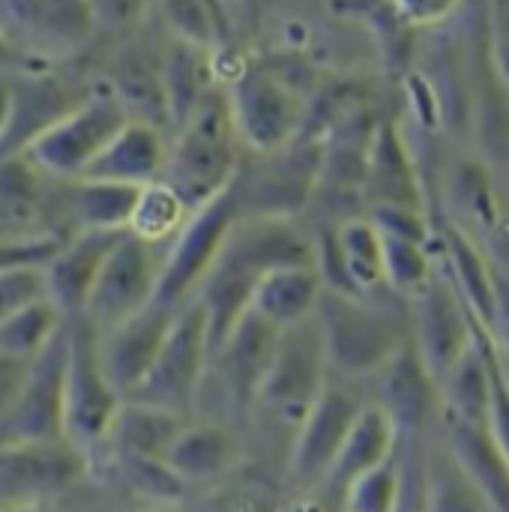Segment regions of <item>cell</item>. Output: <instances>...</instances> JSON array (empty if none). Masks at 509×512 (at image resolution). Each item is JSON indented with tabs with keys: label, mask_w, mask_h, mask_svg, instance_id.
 Instances as JSON below:
<instances>
[{
	"label": "cell",
	"mask_w": 509,
	"mask_h": 512,
	"mask_svg": "<svg viewBox=\"0 0 509 512\" xmlns=\"http://www.w3.org/2000/svg\"><path fill=\"white\" fill-rule=\"evenodd\" d=\"M315 264V243L288 219L240 216L225 240L213 270L195 294L210 321V348L216 351L237 321L249 312L258 285L279 267ZM213 357V354H210Z\"/></svg>",
	"instance_id": "1"
},
{
	"label": "cell",
	"mask_w": 509,
	"mask_h": 512,
	"mask_svg": "<svg viewBox=\"0 0 509 512\" xmlns=\"http://www.w3.org/2000/svg\"><path fill=\"white\" fill-rule=\"evenodd\" d=\"M237 147L240 135L234 129L228 96L210 90L180 123L177 141L168 144V162L159 180L195 213L234 183L240 171Z\"/></svg>",
	"instance_id": "2"
},
{
	"label": "cell",
	"mask_w": 509,
	"mask_h": 512,
	"mask_svg": "<svg viewBox=\"0 0 509 512\" xmlns=\"http://www.w3.org/2000/svg\"><path fill=\"white\" fill-rule=\"evenodd\" d=\"M315 315L324 330L330 366L348 378L381 372L408 342L402 318L369 297L324 291Z\"/></svg>",
	"instance_id": "3"
},
{
	"label": "cell",
	"mask_w": 509,
	"mask_h": 512,
	"mask_svg": "<svg viewBox=\"0 0 509 512\" xmlns=\"http://www.w3.org/2000/svg\"><path fill=\"white\" fill-rule=\"evenodd\" d=\"M129 120L132 117L117 93H90L39 138H33L21 156L45 177L66 183L81 180Z\"/></svg>",
	"instance_id": "4"
},
{
	"label": "cell",
	"mask_w": 509,
	"mask_h": 512,
	"mask_svg": "<svg viewBox=\"0 0 509 512\" xmlns=\"http://www.w3.org/2000/svg\"><path fill=\"white\" fill-rule=\"evenodd\" d=\"M327 375H330L327 342L318 315H312L294 327L279 330L273 363L267 369L255 405H264L270 417L285 429H291L297 438L303 420L309 417L312 405L318 402L327 384Z\"/></svg>",
	"instance_id": "5"
},
{
	"label": "cell",
	"mask_w": 509,
	"mask_h": 512,
	"mask_svg": "<svg viewBox=\"0 0 509 512\" xmlns=\"http://www.w3.org/2000/svg\"><path fill=\"white\" fill-rule=\"evenodd\" d=\"M240 216L243 213H240L234 183L216 198H210L204 207H198L186 219V225L180 228V234L174 237V246L168 249L162 261V276H159L153 303L180 309L186 300H192L201 291L207 273L213 270Z\"/></svg>",
	"instance_id": "6"
},
{
	"label": "cell",
	"mask_w": 509,
	"mask_h": 512,
	"mask_svg": "<svg viewBox=\"0 0 509 512\" xmlns=\"http://www.w3.org/2000/svg\"><path fill=\"white\" fill-rule=\"evenodd\" d=\"M93 27V0H0V33L27 66L81 51Z\"/></svg>",
	"instance_id": "7"
},
{
	"label": "cell",
	"mask_w": 509,
	"mask_h": 512,
	"mask_svg": "<svg viewBox=\"0 0 509 512\" xmlns=\"http://www.w3.org/2000/svg\"><path fill=\"white\" fill-rule=\"evenodd\" d=\"M162 261L165 258L156 255V243L123 231L105 258V267L90 291L81 318H87L99 333H105L147 309L156 300Z\"/></svg>",
	"instance_id": "8"
},
{
	"label": "cell",
	"mask_w": 509,
	"mask_h": 512,
	"mask_svg": "<svg viewBox=\"0 0 509 512\" xmlns=\"http://www.w3.org/2000/svg\"><path fill=\"white\" fill-rule=\"evenodd\" d=\"M210 354L213 348H210L207 309L198 297H192L177 309L168 327V336L159 348V357L135 393L147 405L162 408V411L189 405L201 384Z\"/></svg>",
	"instance_id": "9"
},
{
	"label": "cell",
	"mask_w": 509,
	"mask_h": 512,
	"mask_svg": "<svg viewBox=\"0 0 509 512\" xmlns=\"http://www.w3.org/2000/svg\"><path fill=\"white\" fill-rule=\"evenodd\" d=\"M114 414V384L99 357V333L87 318H72L66 327V381H63V420L84 435L105 432Z\"/></svg>",
	"instance_id": "10"
},
{
	"label": "cell",
	"mask_w": 509,
	"mask_h": 512,
	"mask_svg": "<svg viewBox=\"0 0 509 512\" xmlns=\"http://www.w3.org/2000/svg\"><path fill=\"white\" fill-rule=\"evenodd\" d=\"M225 96L231 105L234 129L240 141L252 150L267 156L282 150L294 138L303 117V105L270 72L252 69L240 75Z\"/></svg>",
	"instance_id": "11"
},
{
	"label": "cell",
	"mask_w": 509,
	"mask_h": 512,
	"mask_svg": "<svg viewBox=\"0 0 509 512\" xmlns=\"http://www.w3.org/2000/svg\"><path fill=\"white\" fill-rule=\"evenodd\" d=\"M363 408L366 402L348 384H336L327 378L318 402L312 405L309 417L303 420L294 438L291 474L300 483H318L327 477Z\"/></svg>",
	"instance_id": "12"
},
{
	"label": "cell",
	"mask_w": 509,
	"mask_h": 512,
	"mask_svg": "<svg viewBox=\"0 0 509 512\" xmlns=\"http://www.w3.org/2000/svg\"><path fill=\"white\" fill-rule=\"evenodd\" d=\"M417 300V351L432 372L438 384L447 381V375L474 351L477 336L471 330L474 318L459 300L456 288L432 279Z\"/></svg>",
	"instance_id": "13"
},
{
	"label": "cell",
	"mask_w": 509,
	"mask_h": 512,
	"mask_svg": "<svg viewBox=\"0 0 509 512\" xmlns=\"http://www.w3.org/2000/svg\"><path fill=\"white\" fill-rule=\"evenodd\" d=\"M276 339H279V330L249 309L237 321V327L225 336V342L213 351L219 372H222L225 396L237 414L255 411L261 384L273 363Z\"/></svg>",
	"instance_id": "14"
},
{
	"label": "cell",
	"mask_w": 509,
	"mask_h": 512,
	"mask_svg": "<svg viewBox=\"0 0 509 512\" xmlns=\"http://www.w3.org/2000/svg\"><path fill=\"white\" fill-rule=\"evenodd\" d=\"M177 309L150 303L129 321L99 333V357L105 366L108 381L114 390H138L141 381L147 378L150 366L159 357V348L168 336V327L174 321Z\"/></svg>",
	"instance_id": "15"
},
{
	"label": "cell",
	"mask_w": 509,
	"mask_h": 512,
	"mask_svg": "<svg viewBox=\"0 0 509 512\" xmlns=\"http://www.w3.org/2000/svg\"><path fill=\"white\" fill-rule=\"evenodd\" d=\"M123 231H78L72 240L60 246V252L45 264L48 300L66 315H84L90 291L105 267L108 252L114 249Z\"/></svg>",
	"instance_id": "16"
},
{
	"label": "cell",
	"mask_w": 509,
	"mask_h": 512,
	"mask_svg": "<svg viewBox=\"0 0 509 512\" xmlns=\"http://www.w3.org/2000/svg\"><path fill=\"white\" fill-rule=\"evenodd\" d=\"M168 162V144L159 126L147 120H129L114 141L96 156L81 180H105L123 186H150L162 177Z\"/></svg>",
	"instance_id": "17"
},
{
	"label": "cell",
	"mask_w": 509,
	"mask_h": 512,
	"mask_svg": "<svg viewBox=\"0 0 509 512\" xmlns=\"http://www.w3.org/2000/svg\"><path fill=\"white\" fill-rule=\"evenodd\" d=\"M12 84V108L9 123L0 138V156L21 153L33 138H39L48 126H54L63 114H69L84 96L72 99L66 87L48 75L21 72L18 78H9Z\"/></svg>",
	"instance_id": "18"
},
{
	"label": "cell",
	"mask_w": 509,
	"mask_h": 512,
	"mask_svg": "<svg viewBox=\"0 0 509 512\" xmlns=\"http://www.w3.org/2000/svg\"><path fill=\"white\" fill-rule=\"evenodd\" d=\"M324 297V282L315 264H294L273 270L252 294V312L270 321L276 330L294 327L318 312Z\"/></svg>",
	"instance_id": "19"
},
{
	"label": "cell",
	"mask_w": 509,
	"mask_h": 512,
	"mask_svg": "<svg viewBox=\"0 0 509 512\" xmlns=\"http://www.w3.org/2000/svg\"><path fill=\"white\" fill-rule=\"evenodd\" d=\"M450 453L471 477L477 492L486 498L492 512H509V465L489 432V423L480 426V423L453 420Z\"/></svg>",
	"instance_id": "20"
},
{
	"label": "cell",
	"mask_w": 509,
	"mask_h": 512,
	"mask_svg": "<svg viewBox=\"0 0 509 512\" xmlns=\"http://www.w3.org/2000/svg\"><path fill=\"white\" fill-rule=\"evenodd\" d=\"M396 435H399V429L390 420V414L381 405L366 402V408L360 411L354 429L348 432V438L324 480H330L336 489L348 492L354 480H360L366 471L381 465L396 450Z\"/></svg>",
	"instance_id": "21"
},
{
	"label": "cell",
	"mask_w": 509,
	"mask_h": 512,
	"mask_svg": "<svg viewBox=\"0 0 509 512\" xmlns=\"http://www.w3.org/2000/svg\"><path fill=\"white\" fill-rule=\"evenodd\" d=\"M387 372V381H384V396L387 402L381 405L390 420L405 429H414L420 426L426 417H429V408H432V396H435V387L438 381L432 378V372L426 369L417 345L408 339L399 354L384 366Z\"/></svg>",
	"instance_id": "22"
},
{
	"label": "cell",
	"mask_w": 509,
	"mask_h": 512,
	"mask_svg": "<svg viewBox=\"0 0 509 512\" xmlns=\"http://www.w3.org/2000/svg\"><path fill=\"white\" fill-rule=\"evenodd\" d=\"M66 213L78 231H126L135 213L141 186L105 183V180H69Z\"/></svg>",
	"instance_id": "23"
},
{
	"label": "cell",
	"mask_w": 509,
	"mask_h": 512,
	"mask_svg": "<svg viewBox=\"0 0 509 512\" xmlns=\"http://www.w3.org/2000/svg\"><path fill=\"white\" fill-rule=\"evenodd\" d=\"M168 468L180 477H216L228 465H234L237 441L234 435L222 432L219 426H198V429H180L177 438L162 453Z\"/></svg>",
	"instance_id": "24"
},
{
	"label": "cell",
	"mask_w": 509,
	"mask_h": 512,
	"mask_svg": "<svg viewBox=\"0 0 509 512\" xmlns=\"http://www.w3.org/2000/svg\"><path fill=\"white\" fill-rule=\"evenodd\" d=\"M450 264H453V279H456L453 288L459 300L465 303V309L471 312L474 324L480 330L492 327L495 312H498V294H495L489 264L474 249V243H468L462 234L450 237Z\"/></svg>",
	"instance_id": "25"
},
{
	"label": "cell",
	"mask_w": 509,
	"mask_h": 512,
	"mask_svg": "<svg viewBox=\"0 0 509 512\" xmlns=\"http://www.w3.org/2000/svg\"><path fill=\"white\" fill-rule=\"evenodd\" d=\"M369 192L375 210H420V189L408 159L402 156L393 135H381L369 162ZM423 213V210H420Z\"/></svg>",
	"instance_id": "26"
},
{
	"label": "cell",
	"mask_w": 509,
	"mask_h": 512,
	"mask_svg": "<svg viewBox=\"0 0 509 512\" xmlns=\"http://www.w3.org/2000/svg\"><path fill=\"white\" fill-rule=\"evenodd\" d=\"M339 252L351 273V282L363 297H369L384 282V234L375 219H348L336 228Z\"/></svg>",
	"instance_id": "27"
},
{
	"label": "cell",
	"mask_w": 509,
	"mask_h": 512,
	"mask_svg": "<svg viewBox=\"0 0 509 512\" xmlns=\"http://www.w3.org/2000/svg\"><path fill=\"white\" fill-rule=\"evenodd\" d=\"M66 324V315L45 297L0 324V357L27 360L36 357Z\"/></svg>",
	"instance_id": "28"
},
{
	"label": "cell",
	"mask_w": 509,
	"mask_h": 512,
	"mask_svg": "<svg viewBox=\"0 0 509 512\" xmlns=\"http://www.w3.org/2000/svg\"><path fill=\"white\" fill-rule=\"evenodd\" d=\"M423 504H426V512H492L486 498L477 492L471 477L462 471V465L450 453V447L429 459Z\"/></svg>",
	"instance_id": "29"
},
{
	"label": "cell",
	"mask_w": 509,
	"mask_h": 512,
	"mask_svg": "<svg viewBox=\"0 0 509 512\" xmlns=\"http://www.w3.org/2000/svg\"><path fill=\"white\" fill-rule=\"evenodd\" d=\"M189 216H192V210L180 201V195L168 183L156 180L150 186H141L138 201H135V213H132L126 231L159 246L165 240H174Z\"/></svg>",
	"instance_id": "30"
},
{
	"label": "cell",
	"mask_w": 509,
	"mask_h": 512,
	"mask_svg": "<svg viewBox=\"0 0 509 512\" xmlns=\"http://www.w3.org/2000/svg\"><path fill=\"white\" fill-rule=\"evenodd\" d=\"M384 234V231H381ZM435 279L426 240L384 234V282L402 297H417Z\"/></svg>",
	"instance_id": "31"
},
{
	"label": "cell",
	"mask_w": 509,
	"mask_h": 512,
	"mask_svg": "<svg viewBox=\"0 0 509 512\" xmlns=\"http://www.w3.org/2000/svg\"><path fill=\"white\" fill-rule=\"evenodd\" d=\"M348 512H399L402 507V462L399 447L345 492Z\"/></svg>",
	"instance_id": "32"
},
{
	"label": "cell",
	"mask_w": 509,
	"mask_h": 512,
	"mask_svg": "<svg viewBox=\"0 0 509 512\" xmlns=\"http://www.w3.org/2000/svg\"><path fill=\"white\" fill-rule=\"evenodd\" d=\"M48 297V282H45V267H15L0 273V324L12 318L15 312L39 303Z\"/></svg>",
	"instance_id": "33"
},
{
	"label": "cell",
	"mask_w": 509,
	"mask_h": 512,
	"mask_svg": "<svg viewBox=\"0 0 509 512\" xmlns=\"http://www.w3.org/2000/svg\"><path fill=\"white\" fill-rule=\"evenodd\" d=\"M165 12L186 45H204L210 39V15L201 0H165Z\"/></svg>",
	"instance_id": "34"
},
{
	"label": "cell",
	"mask_w": 509,
	"mask_h": 512,
	"mask_svg": "<svg viewBox=\"0 0 509 512\" xmlns=\"http://www.w3.org/2000/svg\"><path fill=\"white\" fill-rule=\"evenodd\" d=\"M489 357V375H492V402H489V432L504 456V462L509 465V393L498 375V366H495V357Z\"/></svg>",
	"instance_id": "35"
},
{
	"label": "cell",
	"mask_w": 509,
	"mask_h": 512,
	"mask_svg": "<svg viewBox=\"0 0 509 512\" xmlns=\"http://www.w3.org/2000/svg\"><path fill=\"white\" fill-rule=\"evenodd\" d=\"M450 3H453V0H408L411 12H414V15H423V18H429V15H438V12H444V9H447Z\"/></svg>",
	"instance_id": "36"
},
{
	"label": "cell",
	"mask_w": 509,
	"mask_h": 512,
	"mask_svg": "<svg viewBox=\"0 0 509 512\" xmlns=\"http://www.w3.org/2000/svg\"><path fill=\"white\" fill-rule=\"evenodd\" d=\"M9 108H12V84H9V78L0 75V138L9 123Z\"/></svg>",
	"instance_id": "37"
},
{
	"label": "cell",
	"mask_w": 509,
	"mask_h": 512,
	"mask_svg": "<svg viewBox=\"0 0 509 512\" xmlns=\"http://www.w3.org/2000/svg\"><path fill=\"white\" fill-rule=\"evenodd\" d=\"M3 69H21V72H24V69H27V63L12 51V45H9V42H6V36L0 33V72H3Z\"/></svg>",
	"instance_id": "38"
},
{
	"label": "cell",
	"mask_w": 509,
	"mask_h": 512,
	"mask_svg": "<svg viewBox=\"0 0 509 512\" xmlns=\"http://www.w3.org/2000/svg\"><path fill=\"white\" fill-rule=\"evenodd\" d=\"M495 366H498V375H501V381H504V387H507L509 393V357H495Z\"/></svg>",
	"instance_id": "39"
},
{
	"label": "cell",
	"mask_w": 509,
	"mask_h": 512,
	"mask_svg": "<svg viewBox=\"0 0 509 512\" xmlns=\"http://www.w3.org/2000/svg\"><path fill=\"white\" fill-rule=\"evenodd\" d=\"M9 393H12V390H9V384H3V381H0V414H3V408H6V402H9Z\"/></svg>",
	"instance_id": "40"
}]
</instances>
